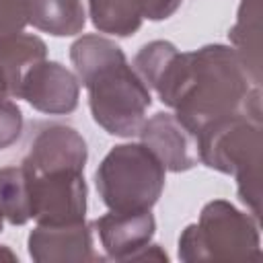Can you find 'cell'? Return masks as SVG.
Here are the masks:
<instances>
[{
    "label": "cell",
    "instance_id": "6da1fadb",
    "mask_svg": "<svg viewBox=\"0 0 263 263\" xmlns=\"http://www.w3.org/2000/svg\"><path fill=\"white\" fill-rule=\"evenodd\" d=\"M72 60L90 92L95 121L109 134H138L150 92L125 64L121 49L107 39L84 37L72 45Z\"/></svg>",
    "mask_w": 263,
    "mask_h": 263
},
{
    "label": "cell",
    "instance_id": "7a4b0ae2",
    "mask_svg": "<svg viewBox=\"0 0 263 263\" xmlns=\"http://www.w3.org/2000/svg\"><path fill=\"white\" fill-rule=\"evenodd\" d=\"M162 183L164 164L148 146H117L97 171V189L113 212L148 210Z\"/></svg>",
    "mask_w": 263,
    "mask_h": 263
},
{
    "label": "cell",
    "instance_id": "3957f363",
    "mask_svg": "<svg viewBox=\"0 0 263 263\" xmlns=\"http://www.w3.org/2000/svg\"><path fill=\"white\" fill-rule=\"evenodd\" d=\"M29 191L31 216L41 224L82 222L86 210V187L80 171L66 168L41 175L29 173Z\"/></svg>",
    "mask_w": 263,
    "mask_h": 263
},
{
    "label": "cell",
    "instance_id": "277c9868",
    "mask_svg": "<svg viewBox=\"0 0 263 263\" xmlns=\"http://www.w3.org/2000/svg\"><path fill=\"white\" fill-rule=\"evenodd\" d=\"M21 97L47 113H64L76 107L78 86L74 76L55 62L35 64L21 82Z\"/></svg>",
    "mask_w": 263,
    "mask_h": 263
},
{
    "label": "cell",
    "instance_id": "5b68a950",
    "mask_svg": "<svg viewBox=\"0 0 263 263\" xmlns=\"http://www.w3.org/2000/svg\"><path fill=\"white\" fill-rule=\"evenodd\" d=\"M142 138L146 146L158 156V160L173 168L183 171L195 164L199 158V148L193 144V132L185 127L179 117L168 113H156L148 123L142 125Z\"/></svg>",
    "mask_w": 263,
    "mask_h": 263
},
{
    "label": "cell",
    "instance_id": "8992f818",
    "mask_svg": "<svg viewBox=\"0 0 263 263\" xmlns=\"http://www.w3.org/2000/svg\"><path fill=\"white\" fill-rule=\"evenodd\" d=\"M86 160L84 140L70 127H51L37 136L31 146V154L25 160V168L31 175L49 171H82Z\"/></svg>",
    "mask_w": 263,
    "mask_h": 263
},
{
    "label": "cell",
    "instance_id": "52a82bcc",
    "mask_svg": "<svg viewBox=\"0 0 263 263\" xmlns=\"http://www.w3.org/2000/svg\"><path fill=\"white\" fill-rule=\"evenodd\" d=\"M31 257L37 261H84L95 259L90 253V232L84 222L43 224L31 238Z\"/></svg>",
    "mask_w": 263,
    "mask_h": 263
},
{
    "label": "cell",
    "instance_id": "ba28073f",
    "mask_svg": "<svg viewBox=\"0 0 263 263\" xmlns=\"http://www.w3.org/2000/svg\"><path fill=\"white\" fill-rule=\"evenodd\" d=\"M103 247L111 257L129 259L132 251L146 247L154 232V220L148 210L140 212H111L97 220Z\"/></svg>",
    "mask_w": 263,
    "mask_h": 263
},
{
    "label": "cell",
    "instance_id": "9c48e42d",
    "mask_svg": "<svg viewBox=\"0 0 263 263\" xmlns=\"http://www.w3.org/2000/svg\"><path fill=\"white\" fill-rule=\"evenodd\" d=\"M45 45L35 35H12L0 41V70L8 82L10 95H18L25 74L43 60Z\"/></svg>",
    "mask_w": 263,
    "mask_h": 263
},
{
    "label": "cell",
    "instance_id": "30bf717a",
    "mask_svg": "<svg viewBox=\"0 0 263 263\" xmlns=\"http://www.w3.org/2000/svg\"><path fill=\"white\" fill-rule=\"evenodd\" d=\"M29 21L53 35H74L84 25L80 0H29Z\"/></svg>",
    "mask_w": 263,
    "mask_h": 263
},
{
    "label": "cell",
    "instance_id": "8fae6325",
    "mask_svg": "<svg viewBox=\"0 0 263 263\" xmlns=\"http://www.w3.org/2000/svg\"><path fill=\"white\" fill-rule=\"evenodd\" d=\"M95 25L105 33L132 35L142 21V0H90Z\"/></svg>",
    "mask_w": 263,
    "mask_h": 263
},
{
    "label": "cell",
    "instance_id": "7c38bea8",
    "mask_svg": "<svg viewBox=\"0 0 263 263\" xmlns=\"http://www.w3.org/2000/svg\"><path fill=\"white\" fill-rule=\"evenodd\" d=\"M29 21V0H0V41L21 33Z\"/></svg>",
    "mask_w": 263,
    "mask_h": 263
},
{
    "label": "cell",
    "instance_id": "4fadbf2b",
    "mask_svg": "<svg viewBox=\"0 0 263 263\" xmlns=\"http://www.w3.org/2000/svg\"><path fill=\"white\" fill-rule=\"evenodd\" d=\"M21 125H23V117L18 107L6 99L0 101V148H6L18 138Z\"/></svg>",
    "mask_w": 263,
    "mask_h": 263
},
{
    "label": "cell",
    "instance_id": "5bb4252c",
    "mask_svg": "<svg viewBox=\"0 0 263 263\" xmlns=\"http://www.w3.org/2000/svg\"><path fill=\"white\" fill-rule=\"evenodd\" d=\"M181 0H142V14L148 18H166Z\"/></svg>",
    "mask_w": 263,
    "mask_h": 263
},
{
    "label": "cell",
    "instance_id": "9a60e30c",
    "mask_svg": "<svg viewBox=\"0 0 263 263\" xmlns=\"http://www.w3.org/2000/svg\"><path fill=\"white\" fill-rule=\"evenodd\" d=\"M6 218V212H4V201H2V193H0V228H2V220Z\"/></svg>",
    "mask_w": 263,
    "mask_h": 263
}]
</instances>
